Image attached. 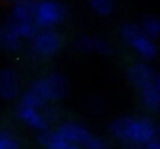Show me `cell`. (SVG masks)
Returning a JSON list of instances; mask_svg holds the SVG:
<instances>
[{
	"instance_id": "obj_4",
	"label": "cell",
	"mask_w": 160,
	"mask_h": 149,
	"mask_svg": "<svg viewBox=\"0 0 160 149\" xmlns=\"http://www.w3.org/2000/svg\"><path fill=\"white\" fill-rule=\"evenodd\" d=\"M63 46V38L55 28H41L30 41V53L36 60L55 57Z\"/></svg>"
},
{
	"instance_id": "obj_16",
	"label": "cell",
	"mask_w": 160,
	"mask_h": 149,
	"mask_svg": "<svg viewBox=\"0 0 160 149\" xmlns=\"http://www.w3.org/2000/svg\"><path fill=\"white\" fill-rule=\"evenodd\" d=\"M19 104L22 105H27V107H33V108H39V110H44L50 102H47L36 90L33 88H28L25 93L21 94L19 97Z\"/></svg>"
},
{
	"instance_id": "obj_21",
	"label": "cell",
	"mask_w": 160,
	"mask_h": 149,
	"mask_svg": "<svg viewBox=\"0 0 160 149\" xmlns=\"http://www.w3.org/2000/svg\"><path fill=\"white\" fill-rule=\"evenodd\" d=\"M85 149H110V144L107 143L105 138L98 137V135H93L91 140L88 141V144L85 146Z\"/></svg>"
},
{
	"instance_id": "obj_23",
	"label": "cell",
	"mask_w": 160,
	"mask_h": 149,
	"mask_svg": "<svg viewBox=\"0 0 160 149\" xmlns=\"http://www.w3.org/2000/svg\"><path fill=\"white\" fill-rule=\"evenodd\" d=\"M154 85H155V88L160 91V72L155 76V80H154Z\"/></svg>"
},
{
	"instance_id": "obj_20",
	"label": "cell",
	"mask_w": 160,
	"mask_h": 149,
	"mask_svg": "<svg viewBox=\"0 0 160 149\" xmlns=\"http://www.w3.org/2000/svg\"><path fill=\"white\" fill-rule=\"evenodd\" d=\"M44 115H46V118H47V121L50 122V126L52 124H57V122H60V118H61V110L57 107V105H53V104H49L44 110Z\"/></svg>"
},
{
	"instance_id": "obj_8",
	"label": "cell",
	"mask_w": 160,
	"mask_h": 149,
	"mask_svg": "<svg viewBox=\"0 0 160 149\" xmlns=\"http://www.w3.org/2000/svg\"><path fill=\"white\" fill-rule=\"evenodd\" d=\"M16 113H18V118L24 124H27L30 129H33L36 132H42V130L50 129V122L47 121L44 112L39 110V108H33V107H27V105L18 104Z\"/></svg>"
},
{
	"instance_id": "obj_19",
	"label": "cell",
	"mask_w": 160,
	"mask_h": 149,
	"mask_svg": "<svg viewBox=\"0 0 160 149\" xmlns=\"http://www.w3.org/2000/svg\"><path fill=\"white\" fill-rule=\"evenodd\" d=\"M0 149H19L18 138L11 132L2 130L0 132Z\"/></svg>"
},
{
	"instance_id": "obj_24",
	"label": "cell",
	"mask_w": 160,
	"mask_h": 149,
	"mask_svg": "<svg viewBox=\"0 0 160 149\" xmlns=\"http://www.w3.org/2000/svg\"><path fill=\"white\" fill-rule=\"evenodd\" d=\"M10 2H13V3H16V2H19V0H10Z\"/></svg>"
},
{
	"instance_id": "obj_15",
	"label": "cell",
	"mask_w": 160,
	"mask_h": 149,
	"mask_svg": "<svg viewBox=\"0 0 160 149\" xmlns=\"http://www.w3.org/2000/svg\"><path fill=\"white\" fill-rule=\"evenodd\" d=\"M8 24L14 28V32H16L22 39H28V41H32V39L36 36V33L41 30V28L36 25L35 21H13V19H10Z\"/></svg>"
},
{
	"instance_id": "obj_12",
	"label": "cell",
	"mask_w": 160,
	"mask_h": 149,
	"mask_svg": "<svg viewBox=\"0 0 160 149\" xmlns=\"http://www.w3.org/2000/svg\"><path fill=\"white\" fill-rule=\"evenodd\" d=\"M36 0H19L13 3L11 17L13 21H35Z\"/></svg>"
},
{
	"instance_id": "obj_5",
	"label": "cell",
	"mask_w": 160,
	"mask_h": 149,
	"mask_svg": "<svg viewBox=\"0 0 160 149\" xmlns=\"http://www.w3.org/2000/svg\"><path fill=\"white\" fill-rule=\"evenodd\" d=\"M68 10L60 0H36L35 22L39 28H55L66 19Z\"/></svg>"
},
{
	"instance_id": "obj_10",
	"label": "cell",
	"mask_w": 160,
	"mask_h": 149,
	"mask_svg": "<svg viewBox=\"0 0 160 149\" xmlns=\"http://www.w3.org/2000/svg\"><path fill=\"white\" fill-rule=\"evenodd\" d=\"M38 144L42 149H83L69 140H66L57 129H47L42 132H38Z\"/></svg>"
},
{
	"instance_id": "obj_1",
	"label": "cell",
	"mask_w": 160,
	"mask_h": 149,
	"mask_svg": "<svg viewBox=\"0 0 160 149\" xmlns=\"http://www.w3.org/2000/svg\"><path fill=\"white\" fill-rule=\"evenodd\" d=\"M158 126L146 116H119L110 122V133L127 149H143L158 133Z\"/></svg>"
},
{
	"instance_id": "obj_9",
	"label": "cell",
	"mask_w": 160,
	"mask_h": 149,
	"mask_svg": "<svg viewBox=\"0 0 160 149\" xmlns=\"http://www.w3.org/2000/svg\"><path fill=\"white\" fill-rule=\"evenodd\" d=\"M75 49L80 53H87V55H112V46L108 41H105L104 38H98V36H80L75 41Z\"/></svg>"
},
{
	"instance_id": "obj_17",
	"label": "cell",
	"mask_w": 160,
	"mask_h": 149,
	"mask_svg": "<svg viewBox=\"0 0 160 149\" xmlns=\"http://www.w3.org/2000/svg\"><path fill=\"white\" fill-rule=\"evenodd\" d=\"M141 30L146 36H149L151 39L157 41L160 38V17L155 14H148L143 17V21L140 22Z\"/></svg>"
},
{
	"instance_id": "obj_18",
	"label": "cell",
	"mask_w": 160,
	"mask_h": 149,
	"mask_svg": "<svg viewBox=\"0 0 160 149\" xmlns=\"http://www.w3.org/2000/svg\"><path fill=\"white\" fill-rule=\"evenodd\" d=\"M91 10L102 17H107L113 13L115 10V2L113 0H88Z\"/></svg>"
},
{
	"instance_id": "obj_14",
	"label": "cell",
	"mask_w": 160,
	"mask_h": 149,
	"mask_svg": "<svg viewBox=\"0 0 160 149\" xmlns=\"http://www.w3.org/2000/svg\"><path fill=\"white\" fill-rule=\"evenodd\" d=\"M140 99L143 107L148 112H158L160 110V91L155 88L154 83L140 90Z\"/></svg>"
},
{
	"instance_id": "obj_13",
	"label": "cell",
	"mask_w": 160,
	"mask_h": 149,
	"mask_svg": "<svg viewBox=\"0 0 160 149\" xmlns=\"http://www.w3.org/2000/svg\"><path fill=\"white\" fill-rule=\"evenodd\" d=\"M22 38L14 32V28L7 22L0 28V46L8 52H18L22 47Z\"/></svg>"
},
{
	"instance_id": "obj_11",
	"label": "cell",
	"mask_w": 160,
	"mask_h": 149,
	"mask_svg": "<svg viewBox=\"0 0 160 149\" xmlns=\"http://www.w3.org/2000/svg\"><path fill=\"white\" fill-rule=\"evenodd\" d=\"M21 94V80L18 72L11 67L0 71V96L5 101H13Z\"/></svg>"
},
{
	"instance_id": "obj_2",
	"label": "cell",
	"mask_w": 160,
	"mask_h": 149,
	"mask_svg": "<svg viewBox=\"0 0 160 149\" xmlns=\"http://www.w3.org/2000/svg\"><path fill=\"white\" fill-rule=\"evenodd\" d=\"M119 38L144 61H152L158 57L157 41L146 36L141 25L137 22H126L119 27Z\"/></svg>"
},
{
	"instance_id": "obj_3",
	"label": "cell",
	"mask_w": 160,
	"mask_h": 149,
	"mask_svg": "<svg viewBox=\"0 0 160 149\" xmlns=\"http://www.w3.org/2000/svg\"><path fill=\"white\" fill-rule=\"evenodd\" d=\"M30 88L36 90L47 102H57V101H61L68 96L69 93V82L66 79V76L60 72H50L47 76L41 77V79H36Z\"/></svg>"
},
{
	"instance_id": "obj_6",
	"label": "cell",
	"mask_w": 160,
	"mask_h": 149,
	"mask_svg": "<svg viewBox=\"0 0 160 149\" xmlns=\"http://www.w3.org/2000/svg\"><path fill=\"white\" fill-rule=\"evenodd\" d=\"M157 72L154 71V67L149 64V61H135L129 66L127 69V80L140 91L141 88L154 83Z\"/></svg>"
},
{
	"instance_id": "obj_7",
	"label": "cell",
	"mask_w": 160,
	"mask_h": 149,
	"mask_svg": "<svg viewBox=\"0 0 160 149\" xmlns=\"http://www.w3.org/2000/svg\"><path fill=\"white\" fill-rule=\"evenodd\" d=\"M66 140L82 146L85 149V146L88 144V141L91 140L93 133L80 122H75V121H61L58 122V126L55 127Z\"/></svg>"
},
{
	"instance_id": "obj_22",
	"label": "cell",
	"mask_w": 160,
	"mask_h": 149,
	"mask_svg": "<svg viewBox=\"0 0 160 149\" xmlns=\"http://www.w3.org/2000/svg\"><path fill=\"white\" fill-rule=\"evenodd\" d=\"M143 149H160V140H158V138H154V140L149 141Z\"/></svg>"
}]
</instances>
